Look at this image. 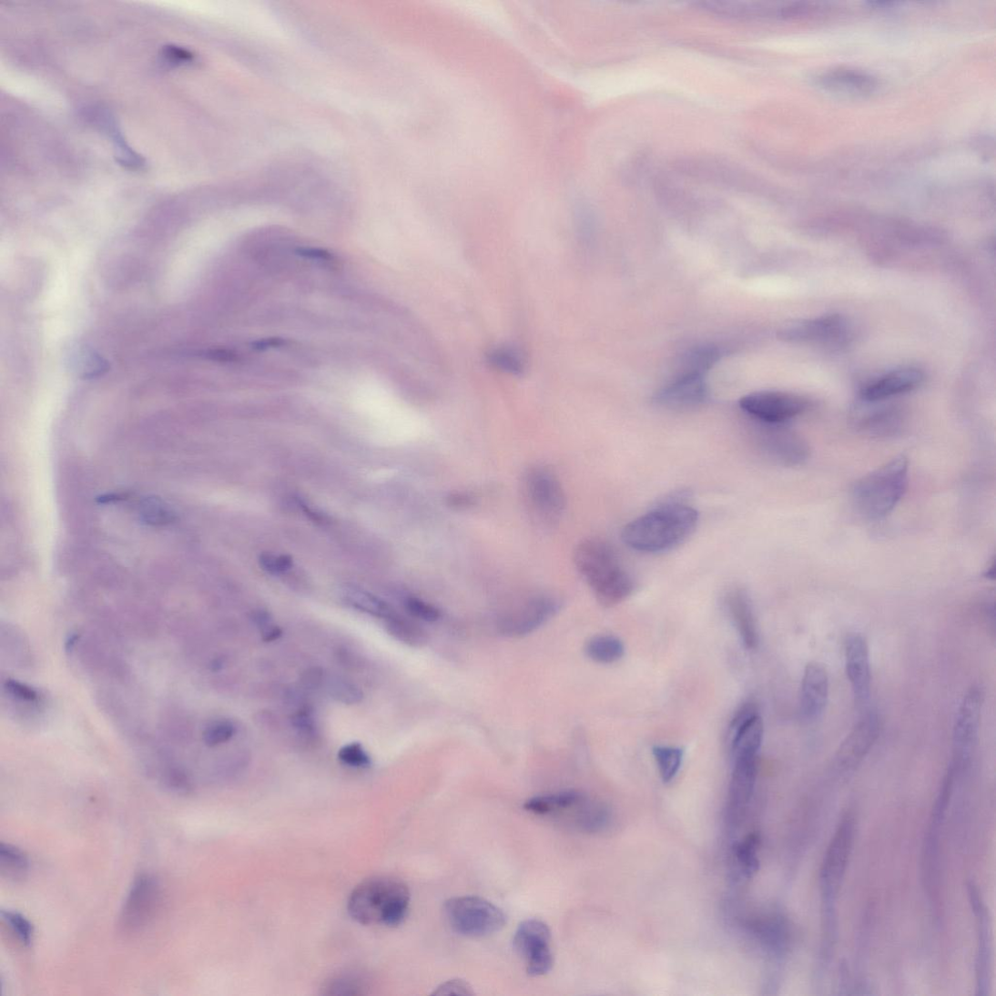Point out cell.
Here are the masks:
<instances>
[{"label": "cell", "mask_w": 996, "mask_h": 996, "mask_svg": "<svg viewBox=\"0 0 996 996\" xmlns=\"http://www.w3.org/2000/svg\"><path fill=\"white\" fill-rule=\"evenodd\" d=\"M695 6L724 18L737 20L794 19V3L701 2Z\"/></svg>", "instance_id": "cell-14"}, {"label": "cell", "mask_w": 996, "mask_h": 996, "mask_svg": "<svg viewBox=\"0 0 996 996\" xmlns=\"http://www.w3.org/2000/svg\"><path fill=\"white\" fill-rule=\"evenodd\" d=\"M260 565L265 572L271 574L286 573L292 566V559L287 554L277 556L274 554H262L259 559Z\"/></svg>", "instance_id": "cell-43"}, {"label": "cell", "mask_w": 996, "mask_h": 996, "mask_svg": "<svg viewBox=\"0 0 996 996\" xmlns=\"http://www.w3.org/2000/svg\"><path fill=\"white\" fill-rule=\"evenodd\" d=\"M523 491L538 521L549 525L561 521L566 506L565 494L552 469L540 465L530 468L523 477Z\"/></svg>", "instance_id": "cell-6"}, {"label": "cell", "mask_w": 996, "mask_h": 996, "mask_svg": "<svg viewBox=\"0 0 996 996\" xmlns=\"http://www.w3.org/2000/svg\"><path fill=\"white\" fill-rule=\"evenodd\" d=\"M923 379L924 375L918 368L896 369L868 383L861 391V398L868 403L885 401L913 391L921 385Z\"/></svg>", "instance_id": "cell-20"}, {"label": "cell", "mask_w": 996, "mask_h": 996, "mask_svg": "<svg viewBox=\"0 0 996 996\" xmlns=\"http://www.w3.org/2000/svg\"><path fill=\"white\" fill-rule=\"evenodd\" d=\"M829 698V676L823 665L810 662L807 665L802 679L800 704L803 716L815 720L827 708Z\"/></svg>", "instance_id": "cell-22"}, {"label": "cell", "mask_w": 996, "mask_h": 996, "mask_svg": "<svg viewBox=\"0 0 996 996\" xmlns=\"http://www.w3.org/2000/svg\"><path fill=\"white\" fill-rule=\"evenodd\" d=\"M280 344H281V340L271 339L269 340L259 341L258 345H256L255 348L264 349V348H267L269 346L275 347V346H278V345H280Z\"/></svg>", "instance_id": "cell-51"}, {"label": "cell", "mask_w": 996, "mask_h": 996, "mask_svg": "<svg viewBox=\"0 0 996 996\" xmlns=\"http://www.w3.org/2000/svg\"><path fill=\"white\" fill-rule=\"evenodd\" d=\"M323 679L322 672L320 668H310L306 671L302 677L301 682L305 688L314 690L320 686Z\"/></svg>", "instance_id": "cell-47"}, {"label": "cell", "mask_w": 996, "mask_h": 996, "mask_svg": "<svg viewBox=\"0 0 996 996\" xmlns=\"http://www.w3.org/2000/svg\"><path fill=\"white\" fill-rule=\"evenodd\" d=\"M818 86L828 92L853 97H865L879 87L877 77L867 71L838 66L825 70L818 77Z\"/></svg>", "instance_id": "cell-19"}, {"label": "cell", "mask_w": 996, "mask_h": 996, "mask_svg": "<svg viewBox=\"0 0 996 996\" xmlns=\"http://www.w3.org/2000/svg\"><path fill=\"white\" fill-rule=\"evenodd\" d=\"M586 656L597 664H614L625 656V646L620 638L610 635L592 637L585 646Z\"/></svg>", "instance_id": "cell-29"}, {"label": "cell", "mask_w": 996, "mask_h": 996, "mask_svg": "<svg viewBox=\"0 0 996 996\" xmlns=\"http://www.w3.org/2000/svg\"><path fill=\"white\" fill-rule=\"evenodd\" d=\"M251 619L261 631L273 625L271 615L265 610L254 611Z\"/></svg>", "instance_id": "cell-48"}, {"label": "cell", "mask_w": 996, "mask_h": 996, "mask_svg": "<svg viewBox=\"0 0 996 996\" xmlns=\"http://www.w3.org/2000/svg\"><path fill=\"white\" fill-rule=\"evenodd\" d=\"M727 605L744 644L748 649H756L759 640L757 625L746 591L739 588L731 590L727 595Z\"/></svg>", "instance_id": "cell-23"}, {"label": "cell", "mask_w": 996, "mask_h": 996, "mask_svg": "<svg viewBox=\"0 0 996 996\" xmlns=\"http://www.w3.org/2000/svg\"><path fill=\"white\" fill-rule=\"evenodd\" d=\"M327 688L334 700L344 705L351 706L363 700L364 695L361 688L340 677L331 678Z\"/></svg>", "instance_id": "cell-36"}, {"label": "cell", "mask_w": 996, "mask_h": 996, "mask_svg": "<svg viewBox=\"0 0 996 996\" xmlns=\"http://www.w3.org/2000/svg\"><path fill=\"white\" fill-rule=\"evenodd\" d=\"M561 605L550 595H537L498 622V631L504 635L521 637L528 635L558 614Z\"/></svg>", "instance_id": "cell-12"}, {"label": "cell", "mask_w": 996, "mask_h": 996, "mask_svg": "<svg viewBox=\"0 0 996 996\" xmlns=\"http://www.w3.org/2000/svg\"><path fill=\"white\" fill-rule=\"evenodd\" d=\"M909 461L901 454L859 480L852 500L859 514L880 521L892 513L908 488Z\"/></svg>", "instance_id": "cell-4"}, {"label": "cell", "mask_w": 996, "mask_h": 996, "mask_svg": "<svg viewBox=\"0 0 996 996\" xmlns=\"http://www.w3.org/2000/svg\"><path fill=\"white\" fill-rule=\"evenodd\" d=\"M734 761L727 812L730 822L738 824L745 818L756 789L758 766L757 757H737Z\"/></svg>", "instance_id": "cell-17"}, {"label": "cell", "mask_w": 996, "mask_h": 996, "mask_svg": "<svg viewBox=\"0 0 996 996\" xmlns=\"http://www.w3.org/2000/svg\"><path fill=\"white\" fill-rule=\"evenodd\" d=\"M764 737V723L759 715L746 721L732 734L734 758L757 757Z\"/></svg>", "instance_id": "cell-26"}, {"label": "cell", "mask_w": 996, "mask_h": 996, "mask_svg": "<svg viewBox=\"0 0 996 996\" xmlns=\"http://www.w3.org/2000/svg\"><path fill=\"white\" fill-rule=\"evenodd\" d=\"M760 424L757 443L767 459L786 467L798 466L808 461L809 448L800 435L786 429L784 424Z\"/></svg>", "instance_id": "cell-11"}, {"label": "cell", "mask_w": 996, "mask_h": 996, "mask_svg": "<svg viewBox=\"0 0 996 996\" xmlns=\"http://www.w3.org/2000/svg\"><path fill=\"white\" fill-rule=\"evenodd\" d=\"M900 420L891 412H878L862 422V428L874 436L889 437L899 433Z\"/></svg>", "instance_id": "cell-35"}, {"label": "cell", "mask_w": 996, "mask_h": 996, "mask_svg": "<svg viewBox=\"0 0 996 996\" xmlns=\"http://www.w3.org/2000/svg\"><path fill=\"white\" fill-rule=\"evenodd\" d=\"M707 397L704 375H677L654 396V402L667 410L686 411L699 407Z\"/></svg>", "instance_id": "cell-18"}, {"label": "cell", "mask_w": 996, "mask_h": 996, "mask_svg": "<svg viewBox=\"0 0 996 996\" xmlns=\"http://www.w3.org/2000/svg\"><path fill=\"white\" fill-rule=\"evenodd\" d=\"M2 917L6 926L25 947L32 944L34 939V927L25 916L14 910H3Z\"/></svg>", "instance_id": "cell-37"}, {"label": "cell", "mask_w": 996, "mask_h": 996, "mask_svg": "<svg viewBox=\"0 0 996 996\" xmlns=\"http://www.w3.org/2000/svg\"><path fill=\"white\" fill-rule=\"evenodd\" d=\"M410 892L401 880L378 877L363 881L350 896V916L364 926L397 927L405 920Z\"/></svg>", "instance_id": "cell-3"}, {"label": "cell", "mask_w": 996, "mask_h": 996, "mask_svg": "<svg viewBox=\"0 0 996 996\" xmlns=\"http://www.w3.org/2000/svg\"><path fill=\"white\" fill-rule=\"evenodd\" d=\"M235 726L230 721L221 720L212 723L204 733V742L213 747L222 745L233 737Z\"/></svg>", "instance_id": "cell-40"}, {"label": "cell", "mask_w": 996, "mask_h": 996, "mask_svg": "<svg viewBox=\"0 0 996 996\" xmlns=\"http://www.w3.org/2000/svg\"><path fill=\"white\" fill-rule=\"evenodd\" d=\"M162 903L160 881L149 874L139 875L121 910L120 931L125 935H134L147 930L160 912Z\"/></svg>", "instance_id": "cell-7"}, {"label": "cell", "mask_w": 996, "mask_h": 996, "mask_svg": "<svg viewBox=\"0 0 996 996\" xmlns=\"http://www.w3.org/2000/svg\"><path fill=\"white\" fill-rule=\"evenodd\" d=\"M408 614L416 619L434 623L441 618V611L435 605L416 596H409L404 602Z\"/></svg>", "instance_id": "cell-39"}, {"label": "cell", "mask_w": 996, "mask_h": 996, "mask_svg": "<svg viewBox=\"0 0 996 996\" xmlns=\"http://www.w3.org/2000/svg\"><path fill=\"white\" fill-rule=\"evenodd\" d=\"M343 596L348 605L355 609L365 612V614L385 620L395 614L394 610L387 603L381 601L376 595L359 588H346Z\"/></svg>", "instance_id": "cell-31"}, {"label": "cell", "mask_w": 996, "mask_h": 996, "mask_svg": "<svg viewBox=\"0 0 996 996\" xmlns=\"http://www.w3.org/2000/svg\"><path fill=\"white\" fill-rule=\"evenodd\" d=\"M95 118L97 119L98 124H101L99 126H102L110 137L114 150H116L117 160L121 166L130 169H142L146 167L145 159L127 144L118 129L116 119L108 111L99 110Z\"/></svg>", "instance_id": "cell-25"}, {"label": "cell", "mask_w": 996, "mask_h": 996, "mask_svg": "<svg viewBox=\"0 0 996 996\" xmlns=\"http://www.w3.org/2000/svg\"><path fill=\"white\" fill-rule=\"evenodd\" d=\"M291 722L297 729L306 733H310L315 729L314 718H312L307 708L299 710L298 713L291 717Z\"/></svg>", "instance_id": "cell-46"}, {"label": "cell", "mask_w": 996, "mask_h": 996, "mask_svg": "<svg viewBox=\"0 0 996 996\" xmlns=\"http://www.w3.org/2000/svg\"><path fill=\"white\" fill-rule=\"evenodd\" d=\"M30 868L25 853L20 849L3 843L0 846V871L4 877L9 879H21L25 877Z\"/></svg>", "instance_id": "cell-32"}, {"label": "cell", "mask_w": 996, "mask_h": 996, "mask_svg": "<svg viewBox=\"0 0 996 996\" xmlns=\"http://www.w3.org/2000/svg\"><path fill=\"white\" fill-rule=\"evenodd\" d=\"M298 254H300V255L304 256V258L314 259H324V260H326V259H330L331 258V255L329 252H327L325 250L314 249H298Z\"/></svg>", "instance_id": "cell-49"}, {"label": "cell", "mask_w": 996, "mask_h": 996, "mask_svg": "<svg viewBox=\"0 0 996 996\" xmlns=\"http://www.w3.org/2000/svg\"><path fill=\"white\" fill-rule=\"evenodd\" d=\"M984 701V689L974 686L967 691L960 706L955 727H953L951 763L958 771L969 763L973 756Z\"/></svg>", "instance_id": "cell-8"}, {"label": "cell", "mask_w": 996, "mask_h": 996, "mask_svg": "<svg viewBox=\"0 0 996 996\" xmlns=\"http://www.w3.org/2000/svg\"><path fill=\"white\" fill-rule=\"evenodd\" d=\"M432 994L433 995H451V994L473 995L474 991H473V988L471 987V985H469L467 983V981H465L463 980H461V979H458V980H450V981H446V983H443L442 985L438 987L437 990H435V991Z\"/></svg>", "instance_id": "cell-44"}, {"label": "cell", "mask_w": 996, "mask_h": 996, "mask_svg": "<svg viewBox=\"0 0 996 996\" xmlns=\"http://www.w3.org/2000/svg\"><path fill=\"white\" fill-rule=\"evenodd\" d=\"M719 359V352L713 347H698L689 351L681 358L678 375H704Z\"/></svg>", "instance_id": "cell-33"}, {"label": "cell", "mask_w": 996, "mask_h": 996, "mask_svg": "<svg viewBox=\"0 0 996 996\" xmlns=\"http://www.w3.org/2000/svg\"><path fill=\"white\" fill-rule=\"evenodd\" d=\"M739 407L753 419L766 424H785L808 408L804 397L781 391H758L739 401Z\"/></svg>", "instance_id": "cell-9"}, {"label": "cell", "mask_w": 996, "mask_h": 996, "mask_svg": "<svg viewBox=\"0 0 996 996\" xmlns=\"http://www.w3.org/2000/svg\"><path fill=\"white\" fill-rule=\"evenodd\" d=\"M846 672L853 694L859 701H865L871 690V666L869 646L866 638L859 634L848 637L845 648Z\"/></svg>", "instance_id": "cell-21"}, {"label": "cell", "mask_w": 996, "mask_h": 996, "mask_svg": "<svg viewBox=\"0 0 996 996\" xmlns=\"http://www.w3.org/2000/svg\"><path fill=\"white\" fill-rule=\"evenodd\" d=\"M551 940V931L545 922L528 920L520 924L513 943L519 955L526 961L529 975L544 976L552 971L554 957Z\"/></svg>", "instance_id": "cell-10"}, {"label": "cell", "mask_w": 996, "mask_h": 996, "mask_svg": "<svg viewBox=\"0 0 996 996\" xmlns=\"http://www.w3.org/2000/svg\"><path fill=\"white\" fill-rule=\"evenodd\" d=\"M263 640L265 643H272L274 640L279 638L282 635V631L274 624L269 625L268 628L262 631Z\"/></svg>", "instance_id": "cell-50"}, {"label": "cell", "mask_w": 996, "mask_h": 996, "mask_svg": "<svg viewBox=\"0 0 996 996\" xmlns=\"http://www.w3.org/2000/svg\"><path fill=\"white\" fill-rule=\"evenodd\" d=\"M447 504L457 510H465L475 505L474 497L465 493H452L447 497Z\"/></svg>", "instance_id": "cell-45"}, {"label": "cell", "mask_w": 996, "mask_h": 996, "mask_svg": "<svg viewBox=\"0 0 996 996\" xmlns=\"http://www.w3.org/2000/svg\"><path fill=\"white\" fill-rule=\"evenodd\" d=\"M848 323L839 316L791 323L778 332V338L791 343H841L848 334Z\"/></svg>", "instance_id": "cell-15"}, {"label": "cell", "mask_w": 996, "mask_h": 996, "mask_svg": "<svg viewBox=\"0 0 996 996\" xmlns=\"http://www.w3.org/2000/svg\"><path fill=\"white\" fill-rule=\"evenodd\" d=\"M139 509L142 519L148 523L166 524L173 521L172 512L156 498H147Z\"/></svg>", "instance_id": "cell-38"}, {"label": "cell", "mask_w": 996, "mask_h": 996, "mask_svg": "<svg viewBox=\"0 0 996 996\" xmlns=\"http://www.w3.org/2000/svg\"><path fill=\"white\" fill-rule=\"evenodd\" d=\"M759 838L750 834L733 849V859L738 876L749 879L759 869Z\"/></svg>", "instance_id": "cell-28"}, {"label": "cell", "mask_w": 996, "mask_h": 996, "mask_svg": "<svg viewBox=\"0 0 996 996\" xmlns=\"http://www.w3.org/2000/svg\"><path fill=\"white\" fill-rule=\"evenodd\" d=\"M386 628L391 636L404 645L422 647L428 643V634L418 623L396 614L386 619Z\"/></svg>", "instance_id": "cell-30"}, {"label": "cell", "mask_w": 996, "mask_h": 996, "mask_svg": "<svg viewBox=\"0 0 996 996\" xmlns=\"http://www.w3.org/2000/svg\"><path fill=\"white\" fill-rule=\"evenodd\" d=\"M653 756L658 766L664 782H671L677 776L683 760V751L678 747L657 746L653 747Z\"/></svg>", "instance_id": "cell-34"}, {"label": "cell", "mask_w": 996, "mask_h": 996, "mask_svg": "<svg viewBox=\"0 0 996 996\" xmlns=\"http://www.w3.org/2000/svg\"><path fill=\"white\" fill-rule=\"evenodd\" d=\"M445 914L452 929L466 937H485L500 932L506 924L501 908L478 896H462L445 902Z\"/></svg>", "instance_id": "cell-5"}, {"label": "cell", "mask_w": 996, "mask_h": 996, "mask_svg": "<svg viewBox=\"0 0 996 996\" xmlns=\"http://www.w3.org/2000/svg\"><path fill=\"white\" fill-rule=\"evenodd\" d=\"M584 797L585 795L578 790H564L533 797L524 803L523 808L536 816L563 818Z\"/></svg>", "instance_id": "cell-24"}, {"label": "cell", "mask_w": 996, "mask_h": 996, "mask_svg": "<svg viewBox=\"0 0 996 996\" xmlns=\"http://www.w3.org/2000/svg\"><path fill=\"white\" fill-rule=\"evenodd\" d=\"M879 734V720L876 713L863 716L839 745L835 762L839 770L855 769L870 752Z\"/></svg>", "instance_id": "cell-13"}, {"label": "cell", "mask_w": 996, "mask_h": 996, "mask_svg": "<svg viewBox=\"0 0 996 996\" xmlns=\"http://www.w3.org/2000/svg\"><path fill=\"white\" fill-rule=\"evenodd\" d=\"M699 513L682 502H668L625 526L623 543L644 553H661L682 544L695 532Z\"/></svg>", "instance_id": "cell-1"}, {"label": "cell", "mask_w": 996, "mask_h": 996, "mask_svg": "<svg viewBox=\"0 0 996 996\" xmlns=\"http://www.w3.org/2000/svg\"><path fill=\"white\" fill-rule=\"evenodd\" d=\"M488 363L504 374L522 376L528 369V359L522 349L513 344L498 345L487 354Z\"/></svg>", "instance_id": "cell-27"}, {"label": "cell", "mask_w": 996, "mask_h": 996, "mask_svg": "<svg viewBox=\"0 0 996 996\" xmlns=\"http://www.w3.org/2000/svg\"><path fill=\"white\" fill-rule=\"evenodd\" d=\"M574 561L580 575L604 607H614L633 594L635 583L616 551L605 540L586 538L576 546Z\"/></svg>", "instance_id": "cell-2"}, {"label": "cell", "mask_w": 996, "mask_h": 996, "mask_svg": "<svg viewBox=\"0 0 996 996\" xmlns=\"http://www.w3.org/2000/svg\"><path fill=\"white\" fill-rule=\"evenodd\" d=\"M338 758L340 762L355 767H365L371 764V759L359 743H352L341 747L339 750Z\"/></svg>", "instance_id": "cell-41"}, {"label": "cell", "mask_w": 996, "mask_h": 996, "mask_svg": "<svg viewBox=\"0 0 996 996\" xmlns=\"http://www.w3.org/2000/svg\"><path fill=\"white\" fill-rule=\"evenodd\" d=\"M853 837H855V819L848 815L839 824L823 861L821 881L828 893L833 894L837 890L845 874Z\"/></svg>", "instance_id": "cell-16"}, {"label": "cell", "mask_w": 996, "mask_h": 996, "mask_svg": "<svg viewBox=\"0 0 996 996\" xmlns=\"http://www.w3.org/2000/svg\"><path fill=\"white\" fill-rule=\"evenodd\" d=\"M160 56L162 63L168 66L188 65L195 60V56L191 51L176 46L163 47Z\"/></svg>", "instance_id": "cell-42"}]
</instances>
